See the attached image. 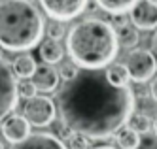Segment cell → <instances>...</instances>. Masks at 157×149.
Listing matches in <instances>:
<instances>
[{
	"label": "cell",
	"mask_w": 157,
	"mask_h": 149,
	"mask_svg": "<svg viewBox=\"0 0 157 149\" xmlns=\"http://www.w3.org/2000/svg\"><path fill=\"white\" fill-rule=\"evenodd\" d=\"M57 108L61 123L72 132L89 140H106L132 115L134 93L129 85H112L104 68H83L59 91Z\"/></svg>",
	"instance_id": "obj_1"
},
{
	"label": "cell",
	"mask_w": 157,
	"mask_h": 149,
	"mask_svg": "<svg viewBox=\"0 0 157 149\" xmlns=\"http://www.w3.org/2000/svg\"><path fill=\"white\" fill-rule=\"evenodd\" d=\"M70 59L82 68H106L117 57L119 43L112 23L102 19H85L76 23L66 36Z\"/></svg>",
	"instance_id": "obj_2"
},
{
	"label": "cell",
	"mask_w": 157,
	"mask_h": 149,
	"mask_svg": "<svg viewBox=\"0 0 157 149\" xmlns=\"http://www.w3.org/2000/svg\"><path fill=\"white\" fill-rule=\"evenodd\" d=\"M44 17L32 0L0 4V47L6 51L34 49L44 38Z\"/></svg>",
	"instance_id": "obj_3"
},
{
	"label": "cell",
	"mask_w": 157,
	"mask_h": 149,
	"mask_svg": "<svg viewBox=\"0 0 157 149\" xmlns=\"http://www.w3.org/2000/svg\"><path fill=\"white\" fill-rule=\"evenodd\" d=\"M125 68L131 76L132 81L136 83H146L148 79H151L157 72V61L151 51L148 49H132L127 55V61H125Z\"/></svg>",
	"instance_id": "obj_4"
},
{
	"label": "cell",
	"mask_w": 157,
	"mask_h": 149,
	"mask_svg": "<svg viewBox=\"0 0 157 149\" xmlns=\"http://www.w3.org/2000/svg\"><path fill=\"white\" fill-rule=\"evenodd\" d=\"M55 115H57V106L46 95H34V96L27 98L23 117L30 125H34V127H48V125L53 123Z\"/></svg>",
	"instance_id": "obj_5"
},
{
	"label": "cell",
	"mask_w": 157,
	"mask_h": 149,
	"mask_svg": "<svg viewBox=\"0 0 157 149\" xmlns=\"http://www.w3.org/2000/svg\"><path fill=\"white\" fill-rule=\"evenodd\" d=\"M17 100L19 96H17L15 74L8 66V62L0 57V121L15 110Z\"/></svg>",
	"instance_id": "obj_6"
},
{
	"label": "cell",
	"mask_w": 157,
	"mask_h": 149,
	"mask_svg": "<svg viewBox=\"0 0 157 149\" xmlns=\"http://www.w3.org/2000/svg\"><path fill=\"white\" fill-rule=\"evenodd\" d=\"M40 6L48 17L64 23L82 15L87 8V0H40Z\"/></svg>",
	"instance_id": "obj_7"
},
{
	"label": "cell",
	"mask_w": 157,
	"mask_h": 149,
	"mask_svg": "<svg viewBox=\"0 0 157 149\" xmlns=\"http://www.w3.org/2000/svg\"><path fill=\"white\" fill-rule=\"evenodd\" d=\"M132 25L140 30H155L157 28V4L150 0H136L129 9Z\"/></svg>",
	"instance_id": "obj_8"
},
{
	"label": "cell",
	"mask_w": 157,
	"mask_h": 149,
	"mask_svg": "<svg viewBox=\"0 0 157 149\" xmlns=\"http://www.w3.org/2000/svg\"><path fill=\"white\" fill-rule=\"evenodd\" d=\"M12 149H68L64 142L51 132H30L25 140L12 145Z\"/></svg>",
	"instance_id": "obj_9"
},
{
	"label": "cell",
	"mask_w": 157,
	"mask_h": 149,
	"mask_svg": "<svg viewBox=\"0 0 157 149\" xmlns=\"http://www.w3.org/2000/svg\"><path fill=\"white\" fill-rule=\"evenodd\" d=\"M2 134H4V138L8 142L17 143L21 140H25L30 134V123L23 115L12 111L10 115H6L2 119Z\"/></svg>",
	"instance_id": "obj_10"
},
{
	"label": "cell",
	"mask_w": 157,
	"mask_h": 149,
	"mask_svg": "<svg viewBox=\"0 0 157 149\" xmlns=\"http://www.w3.org/2000/svg\"><path fill=\"white\" fill-rule=\"evenodd\" d=\"M30 79H32V83H34L38 93H44V95H46V93H53V91L59 87V74L48 62H44L40 66L36 64V70H34V74L30 76Z\"/></svg>",
	"instance_id": "obj_11"
},
{
	"label": "cell",
	"mask_w": 157,
	"mask_h": 149,
	"mask_svg": "<svg viewBox=\"0 0 157 149\" xmlns=\"http://www.w3.org/2000/svg\"><path fill=\"white\" fill-rule=\"evenodd\" d=\"M63 55H64V49L57 40L48 38L46 42H40V57H42L44 62L55 64V62H59L63 59Z\"/></svg>",
	"instance_id": "obj_12"
},
{
	"label": "cell",
	"mask_w": 157,
	"mask_h": 149,
	"mask_svg": "<svg viewBox=\"0 0 157 149\" xmlns=\"http://www.w3.org/2000/svg\"><path fill=\"white\" fill-rule=\"evenodd\" d=\"M116 30V38H117V43L121 45V47H125V49H134L138 45V28L136 27H132V25H123L119 28H114Z\"/></svg>",
	"instance_id": "obj_13"
},
{
	"label": "cell",
	"mask_w": 157,
	"mask_h": 149,
	"mask_svg": "<svg viewBox=\"0 0 157 149\" xmlns=\"http://www.w3.org/2000/svg\"><path fill=\"white\" fill-rule=\"evenodd\" d=\"M114 136H116V142L121 149H136V145L140 142V134L136 130H132L131 127H127V125L117 129Z\"/></svg>",
	"instance_id": "obj_14"
},
{
	"label": "cell",
	"mask_w": 157,
	"mask_h": 149,
	"mask_svg": "<svg viewBox=\"0 0 157 149\" xmlns=\"http://www.w3.org/2000/svg\"><path fill=\"white\" fill-rule=\"evenodd\" d=\"M106 77H108V81L112 85H116V87H125L131 81V76L127 72V68H125V64H121V62L112 64L106 70Z\"/></svg>",
	"instance_id": "obj_15"
},
{
	"label": "cell",
	"mask_w": 157,
	"mask_h": 149,
	"mask_svg": "<svg viewBox=\"0 0 157 149\" xmlns=\"http://www.w3.org/2000/svg\"><path fill=\"white\" fill-rule=\"evenodd\" d=\"M36 70V61L32 59V55H21L13 62V74L21 79L30 77Z\"/></svg>",
	"instance_id": "obj_16"
},
{
	"label": "cell",
	"mask_w": 157,
	"mask_h": 149,
	"mask_svg": "<svg viewBox=\"0 0 157 149\" xmlns=\"http://www.w3.org/2000/svg\"><path fill=\"white\" fill-rule=\"evenodd\" d=\"M98 8H102L104 11L112 15H117V13H127V11L134 6L136 0H95Z\"/></svg>",
	"instance_id": "obj_17"
},
{
	"label": "cell",
	"mask_w": 157,
	"mask_h": 149,
	"mask_svg": "<svg viewBox=\"0 0 157 149\" xmlns=\"http://www.w3.org/2000/svg\"><path fill=\"white\" fill-rule=\"evenodd\" d=\"M129 127L132 130H136L138 134H146L151 130V119L146 115V113H132V115L129 117Z\"/></svg>",
	"instance_id": "obj_18"
},
{
	"label": "cell",
	"mask_w": 157,
	"mask_h": 149,
	"mask_svg": "<svg viewBox=\"0 0 157 149\" xmlns=\"http://www.w3.org/2000/svg\"><path fill=\"white\" fill-rule=\"evenodd\" d=\"M61 62V66H59V70H57V74H59V77H63L64 81H70V79L78 74V70H80V68H78V64L72 61V59H61L59 61Z\"/></svg>",
	"instance_id": "obj_19"
},
{
	"label": "cell",
	"mask_w": 157,
	"mask_h": 149,
	"mask_svg": "<svg viewBox=\"0 0 157 149\" xmlns=\"http://www.w3.org/2000/svg\"><path fill=\"white\" fill-rule=\"evenodd\" d=\"M36 93H38V91H36V87H34V83H32L30 77H25V79H21V81L17 83V96L27 100L30 96H34Z\"/></svg>",
	"instance_id": "obj_20"
},
{
	"label": "cell",
	"mask_w": 157,
	"mask_h": 149,
	"mask_svg": "<svg viewBox=\"0 0 157 149\" xmlns=\"http://www.w3.org/2000/svg\"><path fill=\"white\" fill-rule=\"evenodd\" d=\"M89 145H91V140L80 132H72L68 138V149H89Z\"/></svg>",
	"instance_id": "obj_21"
},
{
	"label": "cell",
	"mask_w": 157,
	"mask_h": 149,
	"mask_svg": "<svg viewBox=\"0 0 157 149\" xmlns=\"http://www.w3.org/2000/svg\"><path fill=\"white\" fill-rule=\"evenodd\" d=\"M44 30L48 32V36H49L51 40H57V42H59V40L64 36L63 23H61V21H55V19H51V23H49V25H48L46 28H44Z\"/></svg>",
	"instance_id": "obj_22"
},
{
	"label": "cell",
	"mask_w": 157,
	"mask_h": 149,
	"mask_svg": "<svg viewBox=\"0 0 157 149\" xmlns=\"http://www.w3.org/2000/svg\"><path fill=\"white\" fill-rule=\"evenodd\" d=\"M136 149H157V136L155 134H148L146 132L144 138H140Z\"/></svg>",
	"instance_id": "obj_23"
},
{
	"label": "cell",
	"mask_w": 157,
	"mask_h": 149,
	"mask_svg": "<svg viewBox=\"0 0 157 149\" xmlns=\"http://www.w3.org/2000/svg\"><path fill=\"white\" fill-rule=\"evenodd\" d=\"M123 25H127V17H125V13H117V15H114V28H119V27H123Z\"/></svg>",
	"instance_id": "obj_24"
},
{
	"label": "cell",
	"mask_w": 157,
	"mask_h": 149,
	"mask_svg": "<svg viewBox=\"0 0 157 149\" xmlns=\"http://www.w3.org/2000/svg\"><path fill=\"white\" fill-rule=\"evenodd\" d=\"M57 132H59V138H61V140H63V138H70V136H72V130L66 127L64 123H61V127L57 129Z\"/></svg>",
	"instance_id": "obj_25"
},
{
	"label": "cell",
	"mask_w": 157,
	"mask_h": 149,
	"mask_svg": "<svg viewBox=\"0 0 157 149\" xmlns=\"http://www.w3.org/2000/svg\"><path fill=\"white\" fill-rule=\"evenodd\" d=\"M150 95H151V98L157 102V76L151 79V85H150Z\"/></svg>",
	"instance_id": "obj_26"
},
{
	"label": "cell",
	"mask_w": 157,
	"mask_h": 149,
	"mask_svg": "<svg viewBox=\"0 0 157 149\" xmlns=\"http://www.w3.org/2000/svg\"><path fill=\"white\" fill-rule=\"evenodd\" d=\"M93 149H117L114 145H98V147H93Z\"/></svg>",
	"instance_id": "obj_27"
},
{
	"label": "cell",
	"mask_w": 157,
	"mask_h": 149,
	"mask_svg": "<svg viewBox=\"0 0 157 149\" xmlns=\"http://www.w3.org/2000/svg\"><path fill=\"white\" fill-rule=\"evenodd\" d=\"M153 134H155V136H157V117H155V119H153Z\"/></svg>",
	"instance_id": "obj_28"
},
{
	"label": "cell",
	"mask_w": 157,
	"mask_h": 149,
	"mask_svg": "<svg viewBox=\"0 0 157 149\" xmlns=\"http://www.w3.org/2000/svg\"><path fill=\"white\" fill-rule=\"evenodd\" d=\"M0 149H4V143H2V140H0Z\"/></svg>",
	"instance_id": "obj_29"
},
{
	"label": "cell",
	"mask_w": 157,
	"mask_h": 149,
	"mask_svg": "<svg viewBox=\"0 0 157 149\" xmlns=\"http://www.w3.org/2000/svg\"><path fill=\"white\" fill-rule=\"evenodd\" d=\"M150 2H153V4H157V0H150Z\"/></svg>",
	"instance_id": "obj_30"
}]
</instances>
